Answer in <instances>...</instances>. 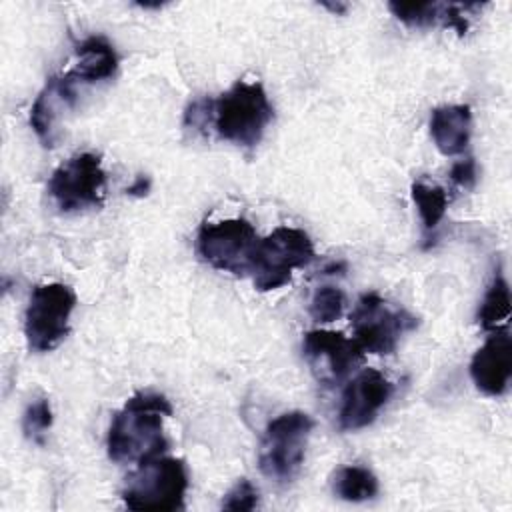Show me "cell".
<instances>
[{
	"mask_svg": "<svg viewBox=\"0 0 512 512\" xmlns=\"http://www.w3.org/2000/svg\"><path fill=\"white\" fill-rule=\"evenodd\" d=\"M78 82L68 74L50 76L36 96L30 108V128L42 142V146L52 148L58 142V120L64 110L74 108L78 100Z\"/></svg>",
	"mask_w": 512,
	"mask_h": 512,
	"instance_id": "12",
	"label": "cell"
},
{
	"mask_svg": "<svg viewBox=\"0 0 512 512\" xmlns=\"http://www.w3.org/2000/svg\"><path fill=\"white\" fill-rule=\"evenodd\" d=\"M472 134V110L468 104H444L430 114V136L444 156L462 154Z\"/></svg>",
	"mask_w": 512,
	"mask_h": 512,
	"instance_id": "14",
	"label": "cell"
},
{
	"mask_svg": "<svg viewBox=\"0 0 512 512\" xmlns=\"http://www.w3.org/2000/svg\"><path fill=\"white\" fill-rule=\"evenodd\" d=\"M258 506V490L248 478H240L224 496L222 508L224 510H254Z\"/></svg>",
	"mask_w": 512,
	"mask_h": 512,
	"instance_id": "22",
	"label": "cell"
},
{
	"mask_svg": "<svg viewBox=\"0 0 512 512\" xmlns=\"http://www.w3.org/2000/svg\"><path fill=\"white\" fill-rule=\"evenodd\" d=\"M442 6L438 2H390V12L406 26H432L442 22Z\"/></svg>",
	"mask_w": 512,
	"mask_h": 512,
	"instance_id": "20",
	"label": "cell"
},
{
	"mask_svg": "<svg viewBox=\"0 0 512 512\" xmlns=\"http://www.w3.org/2000/svg\"><path fill=\"white\" fill-rule=\"evenodd\" d=\"M186 490L188 470L184 460L160 454L138 462L126 476L122 500L130 510L172 512L184 508Z\"/></svg>",
	"mask_w": 512,
	"mask_h": 512,
	"instance_id": "3",
	"label": "cell"
},
{
	"mask_svg": "<svg viewBox=\"0 0 512 512\" xmlns=\"http://www.w3.org/2000/svg\"><path fill=\"white\" fill-rule=\"evenodd\" d=\"M172 416V404L156 392H138L114 414L106 450L108 458L118 464L142 462L168 450L164 436V418Z\"/></svg>",
	"mask_w": 512,
	"mask_h": 512,
	"instance_id": "1",
	"label": "cell"
},
{
	"mask_svg": "<svg viewBox=\"0 0 512 512\" xmlns=\"http://www.w3.org/2000/svg\"><path fill=\"white\" fill-rule=\"evenodd\" d=\"M312 428L314 420L302 410L270 420L258 448L260 472L278 484L292 482L302 468Z\"/></svg>",
	"mask_w": 512,
	"mask_h": 512,
	"instance_id": "4",
	"label": "cell"
},
{
	"mask_svg": "<svg viewBox=\"0 0 512 512\" xmlns=\"http://www.w3.org/2000/svg\"><path fill=\"white\" fill-rule=\"evenodd\" d=\"M148 190H150V178L144 176V174L136 176V180L126 188V192H128L130 196H146Z\"/></svg>",
	"mask_w": 512,
	"mask_h": 512,
	"instance_id": "25",
	"label": "cell"
},
{
	"mask_svg": "<svg viewBox=\"0 0 512 512\" xmlns=\"http://www.w3.org/2000/svg\"><path fill=\"white\" fill-rule=\"evenodd\" d=\"M314 260V244L302 228L278 226L258 240L252 260V282L256 290L270 292L290 282L292 270L304 268Z\"/></svg>",
	"mask_w": 512,
	"mask_h": 512,
	"instance_id": "5",
	"label": "cell"
},
{
	"mask_svg": "<svg viewBox=\"0 0 512 512\" xmlns=\"http://www.w3.org/2000/svg\"><path fill=\"white\" fill-rule=\"evenodd\" d=\"M258 240L254 226L246 218H228L204 222L196 236V250L216 270L250 276Z\"/></svg>",
	"mask_w": 512,
	"mask_h": 512,
	"instance_id": "7",
	"label": "cell"
},
{
	"mask_svg": "<svg viewBox=\"0 0 512 512\" xmlns=\"http://www.w3.org/2000/svg\"><path fill=\"white\" fill-rule=\"evenodd\" d=\"M332 490L338 498L346 502H364L372 500L378 494L380 486L372 470L350 464L336 470L332 478Z\"/></svg>",
	"mask_w": 512,
	"mask_h": 512,
	"instance_id": "17",
	"label": "cell"
},
{
	"mask_svg": "<svg viewBox=\"0 0 512 512\" xmlns=\"http://www.w3.org/2000/svg\"><path fill=\"white\" fill-rule=\"evenodd\" d=\"M470 376L488 396L506 392L512 376V340L508 330L492 332L470 360Z\"/></svg>",
	"mask_w": 512,
	"mask_h": 512,
	"instance_id": "13",
	"label": "cell"
},
{
	"mask_svg": "<svg viewBox=\"0 0 512 512\" xmlns=\"http://www.w3.org/2000/svg\"><path fill=\"white\" fill-rule=\"evenodd\" d=\"M476 178H478V168L472 156L454 162L450 168V180L460 188H472L476 184Z\"/></svg>",
	"mask_w": 512,
	"mask_h": 512,
	"instance_id": "24",
	"label": "cell"
},
{
	"mask_svg": "<svg viewBox=\"0 0 512 512\" xmlns=\"http://www.w3.org/2000/svg\"><path fill=\"white\" fill-rule=\"evenodd\" d=\"M120 58L104 36H88L76 46V64L68 74L78 84H96L116 74Z\"/></svg>",
	"mask_w": 512,
	"mask_h": 512,
	"instance_id": "15",
	"label": "cell"
},
{
	"mask_svg": "<svg viewBox=\"0 0 512 512\" xmlns=\"http://www.w3.org/2000/svg\"><path fill=\"white\" fill-rule=\"evenodd\" d=\"M344 304H346L344 292L338 286L324 284L314 290L310 304H308V314L314 322H322V324L334 322L342 316Z\"/></svg>",
	"mask_w": 512,
	"mask_h": 512,
	"instance_id": "19",
	"label": "cell"
},
{
	"mask_svg": "<svg viewBox=\"0 0 512 512\" xmlns=\"http://www.w3.org/2000/svg\"><path fill=\"white\" fill-rule=\"evenodd\" d=\"M48 194L62 212L100 208L106 196V172L94 152H80L60 164L50 180Z\"/></svg>",
	"mask_w": 512,
	"mask_h": 512,
	"instance_id": "9",
	"label": "cell"
},
{
	"mask_svg": "<svg viewBox=\"0 0 512 512\" xmlns=\"http://www.w3.org/2000/svg\"><path fill=\"white\" fill-rule=\"evenodd\" d=\"M76 308V294L68 284H38L24 314V334L34 352L54 350L70 332V316Z\"/></svg>",
	"mask_w": 512,
	"mask_h": 512,
	"instance_id": "6",
	"label": "cell"
},
{
	"mask_svg": "<svg viewBox=\"0 0 512 512\" xmlns=\"http://www.w3.org/2000/svg\"><path fill=\"white\" fill-rule=\"evenodd\" d=\"M302 356L318 384L332 388L344 382L364 358L354 338L334 330H308L302 338Z\"/></svg>",
	"mask_w": 512,
	"mask_h": 512,
	"instance_id": "10",
	"label": "cell"
},
{
	"mask_svg": "<svg viewBox=\"0 0 512 512\" xmlns=\"http://www.w3.org/2000/svg\"><path fill=\"white\" fill-rule=\"evenodd\" d=\"M412 200L418 208L422 226L426 232H432L438 228V224L442 222L450 196L442 186L436 184H426V182H414L412 188Z\"/></svg>",
	"mask_w": 512,
	"mask_h": 512,
	"instance_id": "18",
	"label": "cell"
},
{
	"mask_svg": "<svg viewBox=\"0 0 512 512\" xmlns=\"http://www.w3.org/2000/svg\"><path fill=\"white\" fill-rule=\"evenodd\" d=\"M394 394V384L374 368L358 372L344 388L338 410V424L342 430H360L370 426L380 410Z\"/></svg>",
	"mask_w": 512,
	"mask_h": 512,
	"instance_id": "11",
	"label": "cell"
},
{
	"mask_svg": "<svg viewBox=\"0 0 512 512\" xmlns=\"http://www.w3.org/2000/svg\"><path fill=\"white\" fill-rule=\"evenodd\" d=\"M210 120H214V100L210 98H198L190 102L184 112V126L194 130H204Z\"/></svg>",
	"mask_w": 512,
	"mask_h": 512,
	"instance_id": "23",
	"label": "cell"
},
{
	"mask_svg": "<svg viewBox=\"0 0 512 512\" xmlns=\"http://www.w3.org/2000/svg\"><path fill=\"white\" fill-rule=\"evenodd\" d=\"M350 326L364 352L384 356L392 354L400 338L418 326V318L404 308L390 306L378 292H366L350 314Z\"/></svg>",
	"mask_w": 512,
	"mask_h": 512,
	"instance_id": "8",
	"label": "cell"
},
{
	"mask_svg": "<svg viewBox=\"0 0 512 512\" xmlns=\"http://www.w3.org/2000/svg\"><path fill=\"white\" fill-rule=\"evenodd\" d=\"M326 8L334 10V12H344L346 10V4H324Z\"/></svg>",
	"mask_w": 512,
	"mask_h": 512,
	"instance_id": "26",
	"label": "cell"
},
{
	"mask_svg": "<svg viewBox=\"0 0 512 512\" xmlns=\"http://www.w3.org/2000/svg\"><path fill=\"white\" fill-rule=\"evenodd\" d=\"M510 318V288L506 278L498 272L488 284L478 308V324L488 330H506Z\"/></svg>",
	"mask_w": 512,
	"mask_h": 512,
	"instance_id": "16",
	"label": "cell"
},
{
	"mask_svg": "<svg viewBox=\"0 0 512 512\" xmlns=\"http://www.w3.org/2000/svg\"><path fill=\"white\" fill-rule=\"evenodd\" d=\"M272 120L274 106L260 82L238 80L214 100V130L236 146H258Z\"/></svg>",
	"mask_w": 512,
	"mask_h": 512,
	"instance_id": "2",
	"label": "cell"
},
{
	"mask_svg": "<svg viewBox=\"0 0 512 512\" xmlns=\"http://www.w3.org/2000/svg\"><path fill=\"white\" fill-rule=\"evenodd\" d=\"M52 426V408L48 398L40 396L32 400L22 416V432L34 444H44L46 432Z\"/></svg>",
	"mask_w": 512,
	"mask_h": 512,
	"instance_id": "21",
	"label": "cell"
}]
</instances>
